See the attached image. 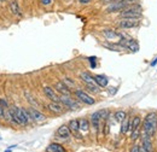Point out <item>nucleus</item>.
Masks as SVG:
<instances>
[{"label": "nucleus", "instance_id": "obj_1", "mask_svg": "<svg viewBox=\"0 0 157 152\" xmlns=\"http://www.w3.org/2000/svg\"><path fill=\"white\" fill-rule=\"evenodd\" d=\"M157 128V112H150L146 115L144 122H143V131L146 135H149L150 138L154 136V134L156 132Z\"/></svg>", "mask_w": 157, "mask_h": 152}, {"label": "nucleus", "instance_id": "obj_2", "mask_svg": "<svg viewBox=\"0 0 157 152\" xmlns=\"http://www.w3.org/2000/svg\"><path fill=\"white\" fill-rule=\"evenodd\" d=\"M120 17L124 19H139L141 17V7L139 5H131L121 11Z\"/></svg>", "mask_w": 157, "mask_h": 152}, {"label": "nucleus", "instance_id": "obj_3", "mask_svg": "<svg viewBox=\"0 0 157 152\" xmlns=\"http://www.w3.org/2000/svg\"><path fill=\"white\" fill-rule=\"evenodd\" d=\"M134 4V0H118L113 4H110L106 7V12H116V11H122L126 7L131 6Z\"/></svg>", "mask_w": 157, "mask_h": 152}, {"label": "nucleus", "instance_id": "obj_4", "mask_svg": "<svg viewBox=\"0 0 157 152\" xmlns=\"http://www.w3.org/2000/svg\"><path fill=\"white\" fill-rule=\"evenodd\" d=\"M75 95L78 97V99L80 101H82L83 104H87V105H93L94 103H96V100L91 97V95H88L86 92H83V91H76L75 92Z\"/></svg>", "mask_w": 157, "mask_h": 152}, {"label": "nucleus", "instance_id": "obj_5", "mask_svg": "<svg viewBox=\"0 0 157 152\" xmlns=\"http://www.w3.org/2000/svg\"><path fill=\"white\" fill-rule=\"evenodd\" d=\"M27 111H28V114H29L30 120H33V121H35V122H42V121H45V118H46L45 115L42 114V112H40L39 110L34 109V108H29Z\"/></svg>", "mask_w": 157, "mask_h": 152}, {"label": "nucleus", "instance_id": "obj_6", "mask_svg": "<svg viewBox=\"0 0 157 152\" xmlns=\"http://www.w3.org/2000/svg\"><path fill=\"white\" fill-rule=\"evenodd\" d=\"M59 103H62L64 106L70 108V109H78V104L75 100H73L71 98H69V95H60Z\"/></svg>", "mask_w": 157, "mask_h": 152}, {"label": "nucleus", "instance_id": "obj_7", "mask_svg": "<svg viewBox=\"0 0 157 152\" xmlns=\"http://www.w3.org/2000/svg\"><path fill=\"white\" fill-rule=\"evenodd\" d=\"M139 25V22L138 19H122L118 23V27L122 28V29H132V28H136Z\"/></svg>", "mask_w": 157, "mask_h": 152}, {"label": "nucleus", "instance_id": "obj_8", "mask_svg": "<svg viewBox=\"0 0 157 152\" xmlns=\"http://www.w3.org/2000/svg\"><path fill=\"white\" fill-rule=\"evenodd\" d=\"M16 112H17V117L21 121V124H28L30 121V117L27 110L22 109V108H16Z\"/></svg>", "mask_w": 157, "mask_h": 152}, {"label": "nucleus", "instance_id": "obj_9", "mask_svg": "<svg viewBox=\"0 0 157 152\" xmlns=\"http://www.w3.org/2000/svg\"><path fill=\"white\" fill-rule=\"evenodd\" d=\"M55 88H56V91L59 92L62 95H70V88H69V87H68L63 81H58V82H56Z\"/></svg>", "mask_w": 157, "mask_h": 152}, {"label": "nucleus", "instance_id": "obj_10", "mask_svg": "<svg viewBox=\"0 0 157 152\" xmlns=\"http://www.w3.org/2000/svg\"><path fill=\"white\" fill-rule=\"evenodd\" d=\"M47 109L55 114H62L64 111V108H63V104L62 103H57V101H52L47 105Z\"/></svg>", "mask_w": 157, "mask_h": 152}, {"label": "nucleus", "instance_id": "obj_11", "mask_svg": "<svg viewBox=\"0 0 157 152\" xmlns=\"http://www.w3.org/2000/svg\"><path fill=\"white\" fill-rule=\"evenodd\" d=\"M44 93H45V95H46L50 100L59 103V97L57 95L56 91H55L53 88H51V87H45V88H44Z\"/></svg>", "mask_w": 157, "mask_h": 152}, {"label": "nucleus", "instance_id": "obj_12", "mask_svg": "<svg viewBox=\"0 0 157 152\" xmlns=\"http://www.w3.org/2000/svg\"><path fill=\"white\" fill-rule=\"evenodd\" d=\"M57 135H58L59 138H62V139H69L70 135H71V131L69 129L68 126H64V124H63V126H60L58 128Z\"/></svg>", "mask_w": 157, "mask_h": 152}, {"label": "nucleus", "instance_id": "obj_13", "mask_svg": "<svg viewBox=\"0 0 157 152\" xmlns=\"http://www.w3.org/2000/svg\"><path fill=\"white\" fill-rule=\"evenodd\" d=\"M69 129L71 131V133L75 134V136L80 139L81 138V135L78 134V131H80V124H78V120H71L70 122H69Z\"/></svg>", "mask_w": 157, "mask_h": 152}, {"label": "nucleus", "instance_id": "obj_14", "mask_svg": "<svg viewBox=\"0 0 157 152\" xmlns=\"http://www.w3.org/2000/svg\"><path fill=\"white\" fill-rule=\"evenodd\" d=\"M100 115H99V111L94 112V114L91 116V122H92V126L93 128L96 129V132L98 133L99 132V127H100Z\"/></svg>", "mask_w": 157, "mask_h": 152}, {"label": "nucleus", "instance_id": "obj_15", "mask_svg": "<svg viewBox=\"0 0 157 152\" xmlns=\"http://www.w3.org/2000/svg\"><path fill=\"white\" fill-rule=\"evenodd\" d=\"M123 44H124V47H127L128 50H131V51H133V52H137L138 50H139L138 42L136 40H133V39H129V40H127V41H123Z\"/></svg>", "mask_w": 157, "mask_h": 152}, {"label": "nucleus", "instance_id": "obj_16", "mask_svg": "<svg viewBox=\"0 0 157 152\" xmlns=\"http://www.w3.org/2000/svg\"><path fill=\"white\" fill-rule=\"evenodd\" d=\"M10 11H11L13 15H16V16H22V12H21L17 0H12V1L10 2Z\"/></svg>", "mask_w": 157, "mask_h": 152}, {"label": "nucleus", "instance_id": "obj_17", "mask_svg": "<svg viewBox=\"0 0 157 152\" xmlns=\"http://www.w3.org/2000/svg\"><path fill=\"white\" fill-rule=\"evenodd\" d=\"M46 151L47 152H65V150H64V147H63L62 145L53 142V144H50V145L47 146Z\"/></svg>", "mask_w": 157, "mask_h": 152}, {"label": "nucleus", "instance_id": "obj_18", "mask_svg": "<svg viewBox=\"0 0 157 152\" xmlns=\"http://www.w3.org/2000/svg\"><path fill=\"white\" fill-rule=\"evenodd\" d=\"M143 146L149 152L152 151V141H151V138L149 135H146V134L143 136Z\"/></svg>", "mask_w": 157, "mask_h": 152}, {"label": "nucleus", "instance_id": "obj_19", "mask_svg": "<svg viewBox=\"0 0 157 152\" xmlns=\"http://www.w3.org/2000/svg\"><path fill=\"white\" fill-rule=\"evenodd\" d=\"M94 81L99 87H106L108 86V78L104 75H96L94 76Z\"/></svg>", "mask_w": 157, "mask_h": 152}, {"label": "nucleus", "instance_id": "obj_20", "mask_svg": "<svg viewBox=\"0 0 157 152\" xmlns=\"http://www.w3.org/2000/svg\"><path fill=\"white\" fill-rule=\"evenodd\" d=\"M80 77H81V80L86 83V85H90V83H96V81H94V77L93 76H91V74H88V73H81L80 74Z\"/></svg>", "mask_w": 157, "mask_h": 152}, {"label": "nucleus", "instance_id": "obj_21", "mask_svg": "<svg viewBox=\"0 0 157 152\" xmlns=\"http://www.w3.org/2000/svg\"><path fill=\"white\" fill-rule=\"evenodd\" d=\"M104 35L108 40H115V39H118L121 36L118 33L114 32V30H110V29H105L104 30Z\"/></svg>", "mask_w": 157, "mask_h": 152}, {"label": "nucleus", "instance_id": "obj_22", "mask_svg": "<svg viewBox=\"0 0 157 152\" xmlns=\"http://www.w3.org/2000/svg\"><path fill=\"white\" fill-rule=\"evenodd\" d=\"M140 123H141V120H140V117H139V116H136V117H133V120L131 121L129 131H131V132H133L134 129L139 128V127H140Z\"/></svg>", "mask_w": 157, "mask_h": 152}, {"label": "nucleus", "instance_id": "obj_23", "mask_svg": "<svg viewBox=\"0 0 157 152\" xmlns=\"http://www.w3.org/2000/svg\"><path fill=\"white\" fill-rule=\"evenodd\" d=\"M78 124H80V131H83V132H87L90 129V123L86 118H82L78 121Z\"/></svg>", "mask_w": 157, "mask_h": 152}, {"label": "nucleus", "instance_id": "obj_24", "mask_svg": "<svg viewBox=\"0 0 157 152\" xmlns=\"http://www.w3.org/2000/svg\"><path fill=\"white\" fill-rule=\"evenodd\" d=\"M126 117H127V115H126L124 111H121V110H120V111H116V112H115V120H116L117 122H121V123H122V122L126 120Z\"/></svg>", "mask_w": 157, "mask_h": 152}, {"label": "nucleus", "instance_id": "obj_25", "mask_svg": "<svg viewBox=\"0 0 157 152\" xmlns=\"http://www.w3.org/2000/svg\"><path fill=\"white\" fill-rule=\"evenodd\" d=\"M129 126H131V121L126 117V120L122 122V127H121V132L124 134V133H127V131L129 129Z\"/></svg>", "mask_w": 157, "mask_h": 152}, {"label": "nucleus", "instance_id": "obj_26", "mask_svg": "<svg viewBox=\"0 0 157 152\" xmlns=\"http://www.w3.org/2000/svg\"><path fill=\"white\" fill-rule=\"evenodd\" d=\"M139 135H140V131H139V128H137V129H134V131L132 132L131 139H132V140H137L138 138H139Z\"/></svg>", "mask_w": 157, "mask_h": 152}, {"label": "nucleus", "instance_id": "obj_27", "mask_svg": "<svg viewBox=\"0 0 157 152\" xmlns=\"http://www.w3.org/2000/svg\"><path fill=\"white\" fill-rule=\"evenodd\" d=\"M63 82L69 87V88H71V87H74L75 86V83H74V81H71L70 78H68V77H65L64 80H63Z\"/></svg>", "mask_w": 157, "mask_h": 152}, {"label": "nucleus", "instance_id": "obj_28", "mask_svg": "<svg viewBox=\"0 0 157 152\" xmlns=\"http://www.w3.org/2000/svg\"><path fill=\"white\" fill-rule=\"evenodd\" d=\"M87 87L92 92H98V85H96V83H90V85H87Z\"/></svg>", "mask_w": 157, "mask_h": 152}, {"label": "nucleus", "instance_id": "obj_29", "mask_svg": "<svg viewBox=\"0 0 157 152\" xmlns=\"http://www.w3.org/2000/svg\"><path fill=\"white\" fill-rule=\"evenodd\" d=\"M99 115H100V118H101V120H106L108 116H109V111H108V110H100V111H99Z\"/></svg>", "mask_w": 157, "mask_h": 152}, {"label": "nucleus", "instance_id": "obj_30", "mask_svg": "<svg viewBox=\"0 0 157 152\" xmlns=\"http://www.w3.org/2000/svg\"><path fill=\"white\" fill-rule=\"evenodd\" d=\"M5 112H6V110L4 109V106L0 103V118H5Z\"/></svg>", "mask_w": 157, "mask_h": 152}, {"label": "nucleus", "instance_id": "obj_31", "mask_svg": "<svg viewBox=\"0 0 157 152\" xmlns=\"http://www.w3.org/2000/svg\"><path fill=\"white\" fill-rule=\"evenodd\" d=\"M0 103H1V105L4 106V109H5V110H7V109H9V105H7V101H6L5 99H0Z\"/></svg>", "mask_w": 157, "mask_h": 152}, {"label": "nucleus", "instance_id": "obj_32", "mask_svg": "<svg viewBox=\"0 0 157 152\" xmlns=\"http://www.w3.org/2000/svg\"><path fill=\"white\" fill-rule=\"evenodd\" d=\"M88 59H90V62H91V65H92V68H96V58L91 57V58H88Z\"/></svg>", "mask_w": 157, "mask_h": 152}, {"label": "nucleus", "instance_id": "obj_33", "mask_svg": "<svg viewBox=\"0 0 157 152\" xmlns=\"http://www.w3.org/2000/svg\"><path fill=\"white\" fill-rule=\"evenodd\" d=\"M131 152H139V145H134V146L131 149Z\"/></svg>", "mask_w": 157, "mask_h": 152}, {"label": "nucleus", "instance_id": "obj_34", "mask_svg": "<svg viewBox=\"0 0 157 152\" xmlns=\"http://www.w3.org/2000/svg\"><path fill=\"white\" fill-rule=\"evenodd\" d=\"M52 2V0H41V4L42 5H50Z\"/></svg>", "mask_w": 157, "mask_h": 152}, {"label": "nucleus", "instance_id": "obj_35", "mask_svg": "<svg viewBox=\"0 0 157 152\" xmlns=\"http://www.w3.org/2000/svg\"><path fill=\"white\" fill-rule=\"evenodd\" d=\"M139 152H149V151H147V150H146V149H145V147L141 145V146L139 147Z\"/></svg>", "mask_w": 157, "mask_h": 152}, {"label": "nucleus", "instance_id": "obj_36", "mask_svg": "<svg viewBox=\"0 0 157 152\" xmlns=\"http://www.w3.org/2000/svg\"><path fill=\"white\" fill-rule=\"evenodd\" d=\"M115 1H118V0H103V2H106V4H113Z\"/></svg>", "mask_w": 157, "mask_h": 152}, {"label": "nucleus", "instance_id": "obj_37", "mask_svg": "<svg viewBox=\"0 0 157 152\" xmlns=\"http://www.w3.org/2000/svg\"><path fill=\"white\" fill-rule=\"evenodd\" d=\"M81 4H88V2H91L92 0H78Z\"/></svg>", "mask_w": 157, "mask_h": 152}, {"label": "nucleus", "instance_id": "obj_38", "mask_svg": "<svg viewBox=\"0 0 157 152\" xmlns=\"http://www.w3.org/2000/svg\"><path fill=\"white\" fill-rule=\"evenodd\" d=\"M156 63H157V58L155 59V60H154V62H152V63H151V65L154 66V65H156Z\"/></svg>", "mask_w": 157, "mask_h": 152}, {"label": "nucleus", "instance_id": "obj_39", "mask_svg": "<svg viewBox=\"0 0 157 152\" xmlns=\"http://www.w3.org/2000/svg\"><path fill=\"white\" fill-rule=\"evenodd\" d=\"M1 1H4V0H1Z\"/></svg>", "mask_w": 157, "mask_h": 152}]
</instances>
